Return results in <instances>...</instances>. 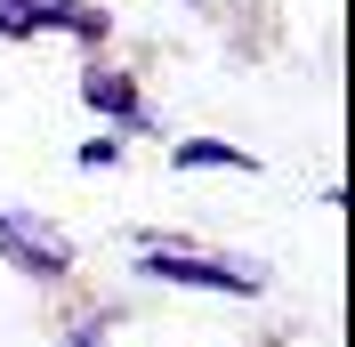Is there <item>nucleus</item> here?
<instances>
[{"mask_svg": "<svg viewBox=\"0 0 355 347\" xmlns=\"http://www.w3.org/2000/svg\"><path fill=\"white\" fill-rule=\"evenodd\" d=\"M137 275L186 282V291H226V299H259L266 291V266H234V259H210V251H186V242H162V235H146Z\"/></svg>", "mask_w": 355, "mask_h": 347, "instance_id": "1", "label": "nucleus"}, {"mask_svg": "<svg viewBox=\"0 0 355 347\" xmlns=\"http://www.w3.org/2000/svg\"><path fill=\"white\" fill-rule=\"evenodd\" d=\"M0 259L17 266L24 282H65L73 266V242L49 226V218H33V210H0Z\"/></svg>", "mask_w": 355, "mask_h": 347, "instance_id": "2", "label": "nucleus"}, {"mask_svg": "<svg viewBox=\"0 0 355 347\" xmlns=\"http://www.w3.org/2000/svg\"><path fill=\"white\" fill-rule=\"evenodd\" d=\"M33 33H73V41H105L113 17L97 0H0V41H33Z\"/></svg>", "mask_w": 355, "mask_h": 347, "instance_id": "3", "label": "nucleus"}, {"mask_svg": "<svg viewBox=\"0 0 355 347\" xmlns=\"http://www.w3.org/2000/svg\"><path fill=\"white\" fill-rule=\"evenodd\" d=\"M81 105L105 113L113 130H146V97H137L130 73H113V65H81Z\"/></svg>", "mask_w": 355, "mask_h": 347, "instance_id": "4", "label": "nucleus"}, {"mask_svg": "<svg viewBox=\"0 0 355 347\" xmlns=\"http://www.w3.org/2000/svg\"><path fill=\"white\" fill-rule=\"evenodd\" d=\"M170 162H178V170H234V178H250V170H259V153L226 146V137H178V146H170Z\"/></svg>", "mask_w": 355, "mask_h": 347, "instance_id": "5", "label": "nucleus"}, {"mask_svg": "<svg viewBox=\"0 0 355 347\" xmlns=\"http://www.w3.org/2000/svg\"><path fill=\"white\" fill-rule=\"evenodd\" d=\"M105 339H113V323H105V315H73V323L57 331V347H105Z\"/></svg>", "mask_w": 355, "mask_h": 347, "instance_id": "6", "label": "nucleus"}, {"mask_svg": "<svg viewBox=\"0 0 355 347\" xmlns=\"http://www.w3.org/2000/svg\"><path fill=\"white\" fill-rule=\"evenodd\" d=\"M73 162H81V170H113V162H121V137H89Z\"/></svg>", "mask_w": 355, "mask_h": 347, "instance_id": "7", "label": "nucleus"}]
</instances>
